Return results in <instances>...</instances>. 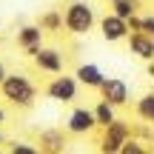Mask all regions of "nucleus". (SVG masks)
Segmentation results:
<instances>
[{"instance_id": "nucleus-1", "label": "nucleus", "mask_w": 154, "mask_h": 154, "mask_svg": "<svg viewBox=\"0 0 154 154\" xmlns=\"http://www.w3.org/2000/svg\"><path fill=\"white\" fill-rule=\"evenodd\" d=\"M0 91H3V97L9 100L11 106H20V109H29V106H34V100H37V86L23 72L6 74V80L0 83Z\"/></svg>"}, {"instance_id": "nucleus-2", "label": "nucleus", "mask_w": 154, "mask_h": 154, "mask_svg": "<svg viewBox=\"0 0 154 154\" xmlns=\"http://www.w3.org/2000/svg\"><path fill=\"white\" fill-rule=\"evenodd\" d=\"M63 23L72 34H88L94 26V9L86 3V0H74V3L66 6V14H63Z\"/></svg>"}, {"instance_id": "nucleus-3", "label": "nucleus", "mask_w": 154, "mask_h": 154, "mask_svg": "<svg viewBox=\"0 0 154 154\" xmlns=\"http://www.w3.org/2000/svg\"><path fill=\"white\" fill-rule=\"evenodd\" d=\"M77 88H80L77 77L63 72V74L51 77V83L46 86V94H49V100H54V103H74L77 100Z\"/></svg>"}, {"instance_id": "nucleus-4", "label": "nucleus", "mask_w": 154, "mask_h": 154, "mask_svg": "<svg viewBox=\"0 0 154 154\" xmlns=\"http://www.w3.org/2000/svg\"><path fill=\"white\" fill-rule=\"evenodd\" d=\"M34 66L43 74H63L66 69V57H63L60 49H51V46H40L34 51Z\"/></svg>"}, {"instance_id": "nucleus-5", "label": "nucleus", "mask_w": 154, "mask_h": 154, "mask_svg": "<svg viewBox=\"0 0 154 154\" xmlns=\"http://www.w3.org/2000/svg\"><path fill=\"white\" fill-rule=\"evenodd\" d=\"M100 91H103V100L111 103V106H126L128 103V86L120 77H106L100 83Z\"/></svg>"}, {"instance_id": "nucleus-6", "label": "nucleus", "mask_w": 154, "mask_h": 154, "mask_svg": "<svg viewBox=\"0 0 154 154\" xmlns=\"http://www.w3.org/2000/svg\"><path fill=\"white\" fill-rule=\"evenodd\" d=\"M94 126H97V120H94V111H91V109H83V106H77L72 114H69V120H66L69 134H88Z\"/></svg>"}, {"instance_id": "nucleus-7", "label": "nucleus", "mask_w": 154, "mask_h": 154, "mask_svg": "<svg viewBox=\"0 0 154 154\" xmlns=\"http://www.w3.org/2000/svg\"><path fill=\"white\" fill-rule=\"evenodd\" d=\"M100 29H103V37L109 40V43H117V40L128 37V20H123V17H117V14H106L103 20H100Z\"/></svg>"}, {"instance_id": "nucleus-8", "label": "nucleus", "mask_w": 154, "mask_h": 154, "mask_svg": "<svg viewBox=\"0 0 154 154\" xmlns=\"http://www.w3.org/2000/svg\"><path fill=\"white\" fill-rule=\"evenodd\" d=\"M17 46H20L26 54H34V51L43 46V26H23L17 32Z\"/></svg>"}, {"instance_id": "nucleus-9", "label": "nucleus", "mask_w": 154, "mask_h": 154, "mask_svg": "<svg viewBox=\"0 0 154 154\" xmlns=\"http://www.w3.org/2000/svg\"><path fill=\"white\" fill-rule=\"evenodd\" d=\"M128 49L137 57H143V60H154V37L151 34H143V32L131 34L128 37Z\"/></svg>"}, {"instance_id": "nucleus-10", "label": "nucleus", "mask_w": 154, "mask_h": 154, "mask_svg": "<svg viewBox=\"0 0 154 154\" xmlns=\"http://www.w3.org/2000/svg\"><path fill=\"white\" fill-rule=\"evenodd\" d=\"M74 77H77V83H83V86H88V88H100V83L106 80V74L100 72V66H94V63H83L74 72Z\"/></svg>"}, {"instance_id": "nucleus-11", "label": "nucleus", "mask_w": 154, "mask_h": 154, "mask_svg": "<svg viewBox=\"0 0 154 154\" xmlns=\"http://www.w3.org/2000/svg\"><path fill=\"white\" fill-rule=\"evenodd\" d=\"M94 120H97V126H109V123H114L117 117H114V106L111 103H106V100H100L97 106H94Z\"/></svg>"}, {"instance_id": "nucleus-12", "label": "nucleus", "mask_w": 154, "mask_h": 154, "mask_svg": "<svg viewBox=\"0 0 154 154\" xmlns=\"http://www.w3.org/2000/svg\"><path fill=\"white\" fill-rule=\"evenodd\" d=\"M137 111H140V117H146V120L154 123V94H146V97L140 100V103H137Z\"/></svg>"}, {"instance_id": "nucleus-13", "label": "nucleus", "mask_w": 154, "mask_h": 154, "mask_svg": "<svg viewBox=\"0 0 154 154\" xmlns=\"http://www.w3.org/2000/svg\"><path fill=\"white\" fill-rule=\"evenodd\" d=\"M114 14L117 17H123V20H131V14H134V3L131 0H114Z\"/></svg>"}, {"instance_id": "nucleus-14", "label": "nucleus", "mask_w": 154, "mask_h": 154, "mask_svg": "<svg viewBox=\"0 0 154 154\" xmlns=\"http://www.w3.org/2000/svg\"><path fill=\"white\" fill-rule=\"evenodd\" d=\"M9 154H40V149L37 146H32V143H11V149H9Z\"/></svg>"}, {"instance_id": "nucleus-15", "label": "nucleus", "mask_w": 154, "mask_h": 154, "mask_svg": "<svg viewBox=\"0 0 154 154\" xmlns=\"http://www.w3.org/2000/svg\"><path fill=\"white\" fill-rule=\"evenodd\" d=\"M43 143L49 146L51 151H57V149L63 146V134H57V131H46V134H43Z\"/></svg>"}, {"instance_id": "nucleus-16", "label": "nucleus", "mask_w": 154, "mask_h": 154, "mask_svg": "<svg viewBox=\"0 0 154 154\" xmlns=\"http://www.w3.org/2000/svg\"><path fill=\"white\" fill-rule=\"evenodd\" d=\"M117 154H146V151H143V146H137V143H128V140H126V143L120 146V151H117Z\"/></svg>"}, {"instance_id": "nucleus-17", "label": "nucleus", "mask_w": 154, "mask_h": 154, "mask_svg": "<svg viewBox=\"0 0 154 154\" xmlns=\"http://www.w3.org/2000/svg\"><path fill=\"white\" fill-rule=\"evenodd\" d=\"M6 74H9V72H6V66H3V63H0V83L6 80Z\"/></svg>"}, {"instance_id": "nucleus-18", "label": "nucleus", "mask_w": 154, "mask_h": 154, "mask_svg": "<svg viewBox=\"0 0 154 154\" xmlns=\"http://www.w3.org/2000/svg\"><path fill=\"white\" fill-rule=\"evenodd\" d=\"M3 123H6V111L0 109V126H3Z\"/></svg>"}, {"instance_id": "nucleus-19", "label": "nucleus", "mask_w": 154, "mask_h": 154, "mask_svg": "<svg viewBox=\"0 0 154 154\" xmlns=\"http://www.w3.org/2000/svg\"><path fill=\"white\" fill-rule=\"evenodd\" d=\"M3 143H6V137H3V131H0V146H3Z\"/></svg>"}, {"instance_id": "nucleus-20", "label": "nucleus", "mask_w": 154, "mask_h": 154, "mask_svg": "<svg viewBox=\"0 0 154 154\" xmlns=\"http://www.w3.org/2000/svg\"><path fill=\"white\" fill-rule=\"evenodd\" d=\"M149 72H151V77H154V60H151V69H149Z\"/></svg>"}, {"instance_id": "nucleus-21", "label": "nucleus", "mask_w": 154, "mask_h": 154, "mask_svg": "<svg viewBox=\"0 0 154 154\" xmlns=\"http://www.w3.org/2000/svg\"><path fill=\"white\" fill-rule=\"evenodd\" d=\"M0 154H3V151H0Z\"/></svg>"}]
</instances>
